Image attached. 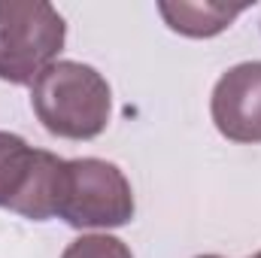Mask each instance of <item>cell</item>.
Here are the masks:
<instances>
[{
    "mask_svg": "<svg viewBox=\"0 0 261 258\" xmlns=\"http://www.w3.org/2000/svg\"><path fill=\"white\" fill-rule=\"evenodd\" d=\"M31 107L49 134L64 140H94L110 125L113 94L94 67L55 61L34 79Z\"/></svg>",
    "mask_w": 261,
    "mask_h": 258,
    "instance_id": "cell-1",
    "label": "cell"
},
{
    "mask_svg": "<svg viewBox=\"0 0 261 258\" xmlns=\"http://www.w3.org/2000/svg\"><path fill=\"white\" fill-rule=\"evenodd\" d=\"M67 24L46 0H0V79L34 85L64 49Z\"/></svg>",
    "mask_w": 261,
    "mask_h": 258,
    "instance_id": "cell-2",
    "label": "cell"
},
{
    "mask_svg": "<svg viewBox=\"0 0 261 258\" xmlns=\"http://www.w3.org/2000/svg\"><path fill=\"white\" fill-rule=\"evenodd\" d=\"M58 219L70 228H122L134 219L130 183L103 158L64 161Z\"/></svg>",
    "mask_w": 261,
    "mask_h": 258,
    "instance_id": "cell-3",
    "label": "cell"
},
{
    "mask_svg": "<svg viewBox=\"0 0 261 258\" xmlns=\"http://www.w3.org/2000/svg\"><path fill=\"white\" fill-rule=\"evenodd\" d=\"M210 113L231 143H261V61L225 70L213 88Z\"/></svg>",
    "mask_w": 261,
    "mask_h": 258,
    "instance_id": "cell-4",
    "label": "cell"
},
{
    "mask_svg": "<svg viewBox=\"0 0 261 258\" xmlns=\"http://www.w3.org/2000/svg\"><path fill=\"white\" fill-rule=\"evenodd\" d=\"M61 186H64V158H58L55 152L37 149L28 183H24L21 194L12 200L9 210L31 219V222L55 219L58 216V200H61Z\"/></svg>",
    "mask_w": 261,
    "mask_h": 258,
    "instance_id": "cell-5",
    "label": "cell"
},
{
    "mask_svg": "<svg viewBox=\"0 0 261 258\" xmlns=\"http://www.w3.org/2000/svg\"><path fill=\"white\" fill-rule=\"evenodd\" d=\"M246 9V3H192V0H161L158 12L164 15L167 28L182 34V37H216L222 34L240 12Z\"/></svg>",
    "mask_w": 261,
    "mask_h": 258,
    "instance_id": "cell-6",
    "label": "cell"
},
{
    "mask_svg": "<svg viewBox=\"0 0 261 258\" xmlns=\"http://www.w3.org/2000/svg\"><path fill=\"white\" fill-rule=\"evenodd\" d=\"M34 146H28L18 134L0 131V207H12V200L21 194L28 173L34 167Z\"/></svg>",
    "mask_w": 261,
    "mask_h": 258,
    "instance_id": "cell-7",
    "label": "cell"
},
{
    "mask_svg": "<svg viewBox=\"0 0 261 258\" xmlns=\"http://www.w3.org/2000/svg\"><path fill=\"white\" fill-rule=\"evenodd\" d=\"M61 258H134L130 249L110 234H85L79 240H73L64 249Z\"/></svg>",
    "mask_w": 261,
    "mask_h": 258,
    "instance_id": "cell-8",
    "label": "cell"
},
{
    "mask_svg": "<svg viewBox=\"0 0 261 258\" xmlns=\"http://www.w3.org/2000/svg\"><path fill=\"white\" fill-rule=\"evenodd\" d=\"M197 258H222V255H197Z\"/></svg>",
    "mask_w": 261,
    "mask_h": 258,
    "instance_id": "cell-9",
    "label": "cell"
},
{
    "mask_svg": "<svg viewBox=\"0 0 261 258\" xmlns=\"http://www.w3.org/2000/svg\"><path fill=\"white\" fill-rule=\"evenodd\" d=\"M252 258H261V252H255V255H252Z\"/></svg>",
    "mask_w": 261,
    "mask_h": 258,
    "instance_id": "cell-10",
    "label": "cell"
}]
</instances>
